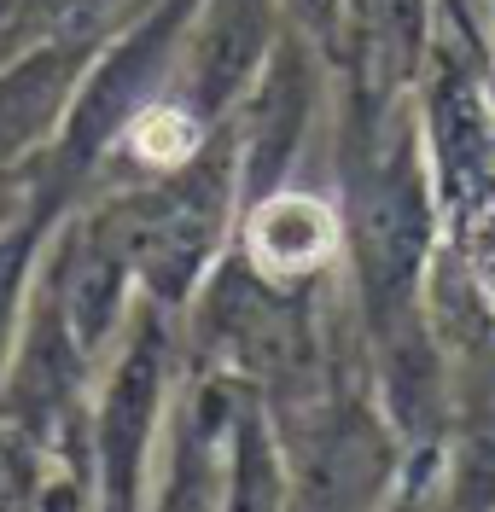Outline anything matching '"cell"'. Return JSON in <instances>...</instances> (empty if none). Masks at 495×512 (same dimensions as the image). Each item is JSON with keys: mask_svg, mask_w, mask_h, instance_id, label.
<instances>
[{"mask_svg": "<svg viewBox=\"0 0 495 512\" xmlns=\"http://www.w3.org/2000/svg\"><path fill=\"white\" fill-rule=\"evenodd\" d=\"M12 262H18V251L0 256V315H6V291H12Z\"/></svg>", "mask_w": 495, "mask_h": 512, "instance_id": "obj_3", "label": "cell"}, {"mask_svg": "<svg viewBox=\"0 0 495 512\" xmlns=\"http://www.w3.org/2000/svg\"><path fill=\"white\" fill-rule=\"evenodd\" d=\"M134 152L152 163H181L193 152V123L181 111H146L134 128Z\"/></svg>", "mask_w": 495, "mask_h": 512, "instance_id": "obj_2", "label": "cell"}, {"mask_svg": "<svg viewBox=\"0 0 495 512\" xmlns=\"http://www.w3.org/2000/svg\"><path fill=\"white\" fill-rule=\"evenodd\" d=\"M332 216L321 204H309V198H280V204H268L257 227H251V245L263 256V268L274 274H292V268H315L321 256L332 251Z\"/></svg>", "mask_w": 495, "mask_h": 512, "instance_id": "obj_1", "label": "cell"}]
</instances>
